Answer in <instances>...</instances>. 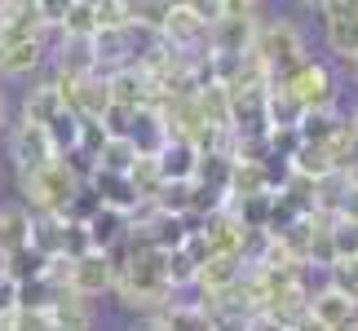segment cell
I'll return each instance as SVG.
<instances>
[{
	"mask_svg": "<svg viewBox=\"0 0 358 331\" xmlns=\"http://www.w3.org/2000/svg\"><path fill=\"white\" fill-rule=\"evenodd\" d=\"M98 75L93 66V40H62L58 45V75L53 80H89Z\"/></svg>",
	"mask_w": 358,
	"mask_h": 331,
	"instance_id": "e0dca14e",
	"label": "cell"
},
{
	"mask_svg": "<svg viewBox=\"0 0 358 331\" xmlns=\"http://www.w3.org/2000/svg\"><path fill=\"white\" fill-rule=\"evenodd\" d=\"M0 124H5V102H0Z\"/></svg>",
	"mask_w": 358,
	"mask_h": 331,
	"instance_id": "b9f144b4",
	"label": "cell"
},
{
	"mask_svg": "<svg viewBox=\"0 0 358 331\" xmlns=\"http://www.w3.org/2000/svg\"><path fill=\"white\" fill-rule=\"evenodd\" d=\"M36 279H45V256H40V252L18 247V252L5 256V283L22 287V283H36Z\"/></svg>",
	"mask_w": 358,
	"mask_h": 331,
	"instance_id": "cb8c5ba5",
	"label": "cell"
},
{
	"mask_svg": "<svg viewBox=\"0 0 358 331\" xmlns=\"http://www.w3.org/2000/svg\"><path fill=\"white\" fill-rule=\"evenodd\" d=\"M142 331H164V323H159V318H150V323H146Z\"/></svg>",
	"mask_w": 358,
	"mask_h": 331,
	"instance_id": "f35d334b",
	"label": "cell"
},
{
	"mask_svg": "<svg viewBox=\"0 0 358 331\" xmlns=\"http://www.w3.org/2000/svg\"><path fill=\"white\" fill-rule=\"evenodd\" d=\"M93 190V199L102 203V208H115L129 216L137 208V199H133V190H129V177H115V172H102V168H93V177L85 182Z\"/></svg>",
	"mask_w": 358,
	"mask_h": 331,
	"instance_id": "5bb4252c",
	"label": "cell"
},
{
	"mask_svg": "<svg viewBox=\"0 0 358 331\" xmlns=\"http://www.w3.org/2000/svg\"><path fill=\"white\" fill-rule=\"evenodd\" d=\"M58 110H66L62 106V93H58V84H36L31 93H27V102H22V124H36V128H45V124L58 115Z\"/></svg>",
	"mask_w": 358,
	"mask_h": 331,
	"instance_id": "d6986e66",
	"label": "cell"
},
{
	"mask_svg": "<svg viewBox=\"0 0 358 331\" xmlns=\"http://www.w3.org/2000/svg\"><path fill=\"white\" fill-rule=\"evenodd\" d=\"M287 331H332V327H323L319 318H310V309H306V314H301V318H296L292 327H287Z\"/></svg>",
	"mask_w": 358,
	"mask_h": 331,
	"instance_id": "8d00e7d4",
	"label": "cell"
},
{
	"mask_svg": "<svg viewBox=\"0 0 358 331\" xmlns=\"http://www.w3.org/2000/svg\"><path fill=\"white\" fill-rule=\"evenodd\" d=\"M350 128H354V137H358V110H354V124H350Z\"/></svg>",
	"mask_w": 358,
	"mask_h": 331,
	"instance_id": "ab89813d",
	"label": "cell"
},
{
	"mask_svg": "<svg viewBox=\"0 0 358 331\" xmlns=\"http://www.w3.org/2000/svg\"><path fill=\"white\" fill-rule=\"evenodd\" d=\"M142 159L137 150L124 142V137H106V146H102V155H98V168L102 172H115V177H129V168Z\"/></svg>",
	"mask_w": 358,
	"mask_h": 331,
	"instance_id": "4dcf8cb0",
	"label": "cell"
},
{
	"mask_svg": "<svg viewBox=\"0 0 358 331\" xmlns=\"http://www.w3.org/2000/svg\"><path fill=\"white\" fill-rule=\"evenodd\" d=\"M129 190H133L137 203H155V195L164 190V177L155 168V159H137L133 163V168H129Z\"/></svg>",
	"mask_w": 358,
	"mask_h": 331,
	"instance_id": "4316f807",
	"label": "cell"
},
{
	"mask_svg": "<svg viewBox=\"0 0 358 331\" xmlns=\"http://www.w3.org/2000/svg\"><path fill=\"white\" fill-rule=\"evenodd\" d=\"M332 331H358V318H350V323H341V327H332Z\"/></svg>",
	"mask_w": 358,
	"mask_h": 331,
	"instance_id": "74e56055",
	"label": "cell"
},
{
	"mask_svg": "<svg viewBox=\"0 0 358 331\" xmlns=\"http://www.w3.org/2000/svg\"><path fill=\"white\" fill-rule=\"evenodd\" d=\"M319 13L327 18V45H332V53L358 71V5L327 0V5H319Z\"/></svg>",
	"mask_w": 358,
	"mask_h": 331,
	"instance_id": "8992f818",
	"label": "cell"
},
{
	"mask_svg": "<svg viewBox=\"0 0 358 331\" xmlns=\"http://www.w3.org/2000/svg\"><path fill=\"white\" fill-rule=\"evenodd\" d=\"M155 168L164 182H195V168H199V150L190 142H177V137H169L164 142V150L155 155Z\"/></svg>",
	"mask_w": 358,
	"mask_h": 331,
	"instance_id": "7c38bea8",
	"label": "cell"
},
{
	"mask_svg": "<svg viewBox=\"0 0 358 331\" xmlns=\"http://www.w3.org/2000/svg\"><path fill=\"white\" fill-rule=\"evenodd\" d=\"M0 331H9V323H0Z\"/></svg>",
	"mask_w": 358,
	"mask_h": 331,
	"instance_id": "7bdbcfd3",
	"label": "cell"
},
{
	"mask_svg": "<svg viewBox=\"0 0 358 331\" xmlns=\"http://www.w3.org/2000/svg\"><path fill=\"white\" fill-rule=\"evenodd\" d=\"M93 18H98V31H124L129 27V5H120V0L93 5Z\"/></svg>",
	"mask_w": 358,
	"mask_h": 331,
	"instance_id": "d6a6232c",
	"label": "cell"
},
{
	"mask_svg": "<svg viewBox=\"0 0 358 331\" xmlns=\"http://www.w3.org/2000/svg\"><path fill=\"white\" fill-rule=\"evenodd\" d=\"M270 89H283L301 110H332L336 102V84H332V71L323 62H296L292 71H283L279 80H270Z\"/></svg>",
	"mask_w": 358,
	"mask_h": 331,
	"instance_id": "277c9868",
	"label": "cell"
},
{
	"mask_svg": "<svg viewBox=\"0 0 358 331\" xmlns=\"http://www.w3.org/2000/svg\"><path fill=\"white\" fill-rule=\"evenodd\" d=\"M310 318H319L323 327H341V323L358 318V305H350L345 296H336L332 287H323V292L310 296Z\"/></svg>",
	"mask_w": 358,
	"mask_h": 331,
	"instance_id": "44dd1931",
	"label": "cell"
},
{
	"mask_svg": "<svg viewBox=\"0 0 358 331\" xmlns=\"http://www.w3.org/2000/svg\"><path fill=\"white\" fill-rule=\"evenodd\" d=\"M336 216H341V221H354V226H358V190H354V186H345V195H341Z\"/></svg>",
	"mask_w": 358,
	"mask_h": 331,
	"instance_id": "e575fe53",
	"label": "cell"
},
{
	"mask_svg": "<svg viewBox=\"0 0 358 331\" xmlns=\"http://www.w3.org/2000/svg\"><path fill=\"white\" fill-rule=\"evenodd\" d=\"M27 239H31V212L22 203H5L0 208V252H18V247H27Z\"/></svg>",
	"mask_w": 358,
	"mask_h": 331,
	"instance_id": "ac0fdd59",
	"label": "cell"
},
{
	"mask_svg": "<svg viewBox=\"0 0 358 331\" xmlns=\"http://www.w3.org/2000/svg\"><path fill=\"white\" fill-rule=\"evenodd\" d=\"M58 31H62V40H93V36H98V18H93L89 0H66Z\"/></svg>",
	"mask_w": 358,
	"mask_h": 331,
	"instance_id": "7402d4cb",
	"label": "cell"
},
{
	"mask_svg": "<svg viewBox=\"0 0 358 331\" xmlns=\"http://www.w3.org/2000/svg\"><path fill=\"white\" fill-rule=\"evenodd\" d=\"M45 31L49 27L40 18V5H31V0H5V5H0V49L45 40Z\"/></svg>",
	"mask_w": 358,
	"mask_h": 331,
	"instance_id": "52a82bcc",
	"label": "cell"
},
{
	"mask_svg": "<svg viewBox=\"0 0 358 331\" xmlns=\"http://www.w3.org/2000/svg\"><path fill=\"white\" fill-rule=\"evenodd\" d=\"M45 40H31V45H13V49H0V75H27L45 62Z\"/></svg>",
	"mask_w": 358,
	"mask_h": 331,
	"instance_id": "603a6c76",
	"label": "cell"
},
{
	"mask_svg": "<svg viewBox=\"0 0 358 331\" xmlns=\"http://www.w3.org/2000/svg\"><path fill=\"white\" fill-rule=\"evenodd\" d=\"M62 239H66V216H31V239L27 247L40 256H62Z\"/></svg>",
	"mask_w": 358,
	"mask_h": 331,
	"instance_id": "ffe728a7",
	"label": "cell"
},
{
	"mask_svg": "<svg viewBox=\"0 0 358 331\" xmlns=\"http://www.w3.org/2000/svg\"><path fill=\"white\" fill-rule=\"evenodd\" d=\"M124 142H129L142 159H155L164 150V142H169V119H164V110L159 106H137L133 119H129Z\"/></svg>",
	"mask_w": 358,
	"mask_h": 331,
	"instance_id": "9c48e42d",
	"label": "cell"
},
{
	"mask_svg": "<svg viewBox=\"0 0 358 331\" xmlns=\"http://www.w3.org/2000/svg\"><path fill=\"white\" fill-rule=\"evenodd\" d=\"M9 150H13L18 172H36V168H45V163L58 159L53 146H49V137H45V128H36V124H18L13 137H9Z\"/></svg>",
	"mask_w": 358,
	"mask_h": 331,
	"instance_id": "30bf717a",
	"label": "cell"
},
{
	"mask_svg": "<svg viewBox=\"0 0 358 331\" xmlns=\"http://www.w3.org/2000/svg\"><path fill=\"white\" fill-rule=\"evenodd\" d=\"M18 186H22V199H27L22 208L31 216H62L71 208V199L80 195V177L62 159H53L36 172H18Z\"/></svg>",
	"mask_w": 358,
	"mask_h": 331,
	"instance_id": "7a4b0ae2",
	"label": "cell"
},
{
	"mask_svg": "<svg viewBox=\"0 0 358 331\" xmlns=\"http://www.w3.org/2000/svg\"><path fill=\"white\" fill-rule=\"evenodd\" d=\"M85 234H89L93 252H115V247L129 239V216L115 212V208H98L85 221Z\"/></svg>",
	"mask_w": 358,
	"mask_h": 331,
	"instance_id": "8fae6325",
	"label": "cell"
},
{
	"mask_svg": "<svg viewBox=\"0 0 358 331\" xmlns=\"http://www.w3.org/2000/svg\"><path fill=\"white\" fill-rule=\"evenodd\" d=\"M336 110H306L301 115V124H296V142L301 146H323L327 137L336 133Z\"/></svg>",
	"mask_w": 358,
	"mask_h": 331,
	"instance_id": "484cf974",
	"label": "cell"
},
{
	"mask_svg": "<svg viewBox=\"0 0 358 331\" xmlns=\"http://www.w3.org/2000/svg\"><path fill=\"white\" fill-rule=\"evenodd\" d=\"M243 331H287V327L274 323L270 314H252V318H243Z\"/></svg>",
	"mask_w": 358,
	"mask_h": 331,
	"instance_id": "d590c367",
	"label": "cell"
},
{
	"mask_svg": "<svg viewBox=\"0 0 358 331\" xmlns=\"http://www.w3.org/2000/svg\"><path fill=\"white\" fill-rule=\"evenodd\" d=\"M106 89H111V106H124V110L150 106V80L137 66H124V71L106 75Z\"/></svg>",
	"mask_w": 358,
	"mask_h": 331,
	"instance_id": "4fadbf2b",
	"label": "cell"
},
{
	"mask_svg": "<svg viewBox=\"0 0 358 331\" xmlns=\"http://www.w3.org/2000/svg\"><path fill=\"white\" fill-rule=\"evenodd\" d=\"M115 292L124 305L137 309H169V283H164V252L133 247L129 260H115Z\"/></svg>",
	"mask_w": 358,
	"mask_h": 331,
	"instance_id": "6da1fadb",
	"label": "cell"
},
{
	"mask_svg": "<svg viewBox=\"0 0 358 331\" xmlns=\"http://www.w3.org/2000/svg\"><path fill=\"white\" fill-rule=\"evenodd\" d=\"M85 252H93V247H89V234H85V226H76V221H66L62 256H66V260H76V256H85Z\"/></svg>",
	"mask_w": 358,
	"mask_h": 331,
	"instance_id": "836d02e7",
	"label": "cell"
},
{
	"mask_svg": "<svg viewBox=\"0 0 358 331\" xmlns=\"http://www.w3.org/2000/svg\"><path fill=\"white\" fill-rule=\"evenodd\" d=\"M252 58L266 66L270 80H279L283 71H292L296 62H306V45H301V31L287 18H274V22H261L257 36H252Z\"/></svg>",
	"mask_w": 358,
	"mask_h": 331,
	"instance_id": "3957f363",
	"label": "cell"
},
{
	"mask_svg": "<svg viewBox=\"0 0 358 331\" xmlns=\"http://www.w3.org/2000/svg\"><path fill=\"white\" fill-rule=\"evenodd\" d=\"M45 137L53 146V155H71V150L80 146V115H71V110H58L49 124H45Z\"/></svg>",
	"mask_w": 358,
	"mask_h": 331,
	"instance_id": "d4e9b609",
	"label": "cell"
},
{
	"mask_svg": "<svg viewBox=\"0 0 358 331\" xmlns=\"http://www.w3.org/2000/svg\"><path fill=\"white\" fill-rule=\"evenodd\" d=\"M49 323L58 327V331H89V327H93L89 300H85V296H76V292H53Z\"/></svg>",
	"mask_w": 358,
	"mask_h": 331,
	"instance_id": "2e32d148",
	"label": "cell"
},
{
	"mask_svg": "<svg viewBox=\"0 0 358 331\" xmlns=\"http://www.w3.org/2000/svg\"><path fill=\"white\" fill-rule=\"evenodd\" d=\"M155 318L164 323V331H213V318L199 305H169Z\"/></svg>",
	"mask_w": 358,
	"mask_h": 331,
	"instance_id": "83f0119b",
	"label": "cell"
},
{
	"mask_svg": "<svg viewBox=\"0 0 358 331\" xmlns=\"http://www.w3.org/2000/svg\"><path fill=\"white\" fill-rule=\"evenodd\" d=\"M327 239H332V256H358V226L354 221H341L332 216V226H327Z\"/></svg>",
	"mask_w": 358,
	"mask_h": 331,
	"instance_id": "1f68e13d",
	"label": "cell"
},
{
	"mask_svg": "<svg viewBox=\"0 0 358 331\" xmlns=\"http://www.w3.org/2000/svg\"><path fill=\"white\" fill-rule=\"evenodd\" d=\"M327 287L336 296H345L350 305H358V256H341L327 265Z\"/></svg>",
	"mask_w": 358,
	"mask_h": 331,
	"instance_id": "f546056e",
	"label": "cell"
},
{
	"mask_svg": "<svg viewBox=\"0 0 358 331\" xmlns=\"http://www.w3.org/2000/svg\"><path fill=\"white\" fill-rule=\"evenodd\" d=\"M199 279V260L186 252V247H177V252H164V283H169V292L173 287H190Z\"/></svg>",
	"mask_w": 358,
	"mask_h": 331,
	"instance_id": "f1b7e54d",
	"label": "cell"
},
{
	"mask_svg": "<svg viewBox=\"0 0 358 331\" xmlns=\"http://www.w3.org/2000/svg\"><path fill=\"white\" fill-rule=\"evenodd\" d=\"M257 5H235V0H226L222 18L208 27V53L217 58H243L248 49H252V36H257Z\"/></svg>",
	"mask_w": 358,
	"mask_h": 331,
	"instance_id": "5b68a950",
	"label": "cell"
},
{
	"mask_svg": "<svg viewBox=\"0 0 358 331\" xmlns=\"http://www.w3.org/2000/svg\"><path fill=\"white\" fill-rule=\"evenodd\" d=\"M243 265L248 260L243 256H208L199 265V287H203V296H217V292H230L239 279H243Z\"/></svg>",
	"mask_w": 358,
	"mask_h": 331,
	"instance_id": "9a60e30c",
	"label": "cell"
},
{
	"mask_svg": "<svg viewBox=\"0 0 358 331\" xmlns=\"http://www.w3.org/2000/svg\"><path fill=\"white\" fill-rule=\"evenodd\" d=\"M0 279H5V252H0Z\"/></svg>",
	"mask_w": 358,
	"mask_h": 331,
	"instance_id": "60d3db41",
	"label": "cell"
},
{
	"mask_svg": "<svg viewBox=\"0 0 358 331\" xmlns=\"http://www.w3.org/2000/svg\"><path fill=\"white\" fill-rule=\"evenodd\" d=\"M115 287V252H85L71 260V292L76 296H102Z\"/></svg>",
	"mask_w": 358,
	"mask_h": 331,
	"instance_id": "ba28073f",
	"label": "cell"
}]
</instances>
